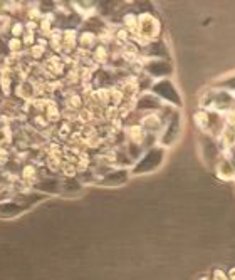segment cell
<instances>
[{
	"label": "cell",
	"instance_id": "52a82bcc",
	"mask_svg": "<svg viewBox=\"0 0 235 280\" xmlns=\"http://www.w3.org/2000/svg\"><path fill=\"white\" fill-rule=\"evenodd\" d=\"M225 86H228L230 89H235V77L230 79V81H227V82H225Z\"/></svg>",
	"mask_w": 235,
	"mask_h": 280
},
{
	"label": "cell",
	"instance_id": "6da1fadb",
	"mask_svg": "<svg viewBox=\"0 0 235 280\" xmlns=\"http://www.w3.org/2000/svg\"><path fill=\"white\" fill-rule=\"evenodd\" d=\"M163 160V149L160 148H153L149 149L144 158L140 161V164L136 166L135 171L136 173H144V171H152V169H156L158 168V164Z\"/></svg>",
	"mask_w": 235,
	"mask_h": 280
},
{
	"label": "cell",
	"instance_id": "8992f818",
	"mask_svg": "<svg viewBox=\"0 0 235 280\" xmlns=\"http://www.w3.org/2000/svg\"><path fill=\"white\" fill-rule=\"evenodd\" d=\"M213 280H228V275H225V273L222 272V270H215Z\"/></svg>",
	"mask_w": 235,
	"mask_h": 280
},
{
	"label": "cell",
	"instance_id": "5b68a950",
	"mask_svg": "<svg viewBox=\"0 0 235 280\" xmlns=\"http://www.w3.org/2000/svg\"><path fill=\"white\" fill-rule=\"evenodd\" d=\"M128 178V175H126L124 171H119V169H114V171H111L110 175L104 176V181L106 183H123V181Z\"/></svg>",
	"mask_w": 235,
	"mask_h": 280
},
{
	"label": "cell",
	"instance_id": "277c9868",
	"mask_svg": "<svg viewBox=\"0 0 235 280\" xmlns=\"http://www.w3.org/2000/svg\"><path fill=\"white\" fill-rule=\"evenodd\" d=\"M140 29L144 35H156V30H158V22H156L153 17L149 15H143L140 20Z\"/></svg>",
	"mask_w": 235,
	"mask_h": 280
},
{
	"label": "cell",
	"instance_id": "7a4b0ae2",
	"mask_svg": "<svg viewBox=\"0 0 235 280\" xmlns=\"http://www.w3.org/2000/svg\"><path fill=\"white\" fill-rule=\"evenodd\" d=\"M153 91L156 94H158L160 97H163L165 101L168 102H177V104H180V97L177 94V91H175V88L172 86L168 81H160V82H156L155 86H153Z\"/></svg>",
	"mask_w": 235,
	"mask_h": 280
},
{
	"label": "cell",
	"instance_id": "3957f363",
	"mask_svg": "<svg viewBox=\"0 0 235 280\" xmlns=\"http://www.w3.org/2000/svg\"><path fill=\"white\" fill-rule=\"evenodd\" d=\"M217 175L224 180L235 178V166L228 161V158H222L219 161V164H217Z\"/></svg>",
	"mask_w": 235,
	"mask_h": 280
}]
</instances>
